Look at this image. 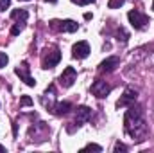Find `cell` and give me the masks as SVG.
<instances>
[{"label": "cell", "mask_w": 154, "mask_h": 153, "mask_svg": "<svg viewBox=\"0 0 154 153\" xmlns=\"http://www.w3.org/2000/svg\"><path fill=\"white\" fill-rule=\"evenodd\" d=\"M124 124H125L127 135H131V137L136 139V141H143V137H145V133H147V124H145V119H143V110H142V106L129 105V110H127V114H125Z\"/></svg>", "instance_id": "cell-1"}, {"label": "cell", "mask_w": 154, "mask_h": 153, "mask_svg": "<svg viewBox=\"0 0 154 153\" xmlns=\"http://www.w3.org/2000/svg\"><path fill=\"white\" fill-rule=\"evenodd\" d=\"M127 18H129V22H131V25H133L134 29H138V31L145 29V27H147V24H149V18H147L143 13H140L138 9H133V11H129Z\"/></svg>", "instance_id": "cell-2"}, {"label": "cell", "mask_w": 154, "mask_h": 153, "mask_svg": "<svg viewBox=\"0 0 154 153\" xmlns=\"http://www.w3.org/2000/svg\"><path fill=\"white\" fill-rule=\"evenodd\" d=\"M14 72H16V76L20 77L25 85H29V86H34V85H36L34 77L31 76V67H29V63H27V61H23L22 65H18V67L14 69Z\"/></svg>", "instance_id": "cell-3"}, {"label": "cell", "mask_w": 154, "mask_h": 153, "mask_svg": "<svg viewBox=\"0 0 154 153\" xmlns=\"http://www.w3.org/2000/svg\"><path fill=\"white\" fill-rule=\"evenodd\" d=\"M50 27L56 29V31H63V33H75L79 29V24L74 20H63V22H57V20H52L50 22Z\"/></svg>", "instance_id": "cell-4"}, {"label": "cell", "mask_w": 154, "mask_h": 153, "mask_svg": "<svg viewBox=\"0 0 154 153\" xmlns=\"http://www.w3.org/2000/svg\"><path fill=\"white\" fill-rule=\"evenodd\" d=\"M109 92H111V86H109L106 81H102V79L93 81V85H91V94H93L95 97L102 99V97H106Z\"/></svg>", "instance_id": "cell-5"}, {"label": "cell", "mask_w": 154, "mask_h": 153, "mask_svg": "<svg viewBox=\"0 0 154 153\" xmlns=\"http://www.w3.org/2000/svg\"><path fill=\"white\" fill-rule=\"evenodd\" d=\"M75 79H77L75 69H74V67H66V69L63 70V74L59 76V83H61L65 88H70V86L75 83Z\"/></svg>", "instance_id": "cell-6"}, {"label": "cell", "mask_w": 154, "mask_h": 153, "mask_svg": "<svg viewBox=\"0 0 154 153\" xmlns=\"http://www.w3.org/2000/svg\"><path fill=\"white\" fill-rule=\"evenodd\" d=\"M59 60H61V52H59V49H52V50L43 58L41 65H43V69H54V67L59 63Z\"/></svg>", "instance_id": "cell-7"}, {"label": "cell", "mask_w": 154, "mask_h": 153, "mask_svg": "<svg viewBox=\"0 0 154 153\" xmlns=\"http://www.w3.org/2000/svg\"><path fill=\"white\" fill-rule=\"evenodd\" d=\"M136 96H138V92H136L134 88H125L124 96L116 101V106L122 108V106H129V105H133V103L136 101Z\"/></svg>", "instance_id": "cell-8"}, {"label": "cell", "mask_w": 154, "mask_h": 153, "mask_svg": "<svg viewBox=\"0 0 154 153\" xmlns=\"http://www.w3.org/2000/svg\"><path fill=\"white\" fill-rule=\"evenodd\" d=\"M88 54H90V45L86 41H77L72 47V56L77 60H84V58H88Z\"/></svg>", "instance_id": "cell-9"}, {"label": "cell", "mask_w": 154, "mask_h": 153, "mask_svg": "<svg viewBox=\"0 0 154 153\" xmlns=\"http://www.w3.org/2000/svg\"><path fill=\"white\" fill-rule=\"evenodd\" d=\"M91 117V108L88 106H79L77 108V114H75V124L77 126H82L84 122H88Z\"/></svg>", "instance_id": "cell-10"}, {"label": "cell", "mask_w": 154, "mask_h": 153, "mask_svg": "<svg viewBox=\"0 0 154 153\" xmlns=\"http://www.w3.org/2000/svg\"><path fill=\"white\" fill-rule=\"evenodd\" d=\"M118 58L116 56H111V58H106L102 63H100V72H113L116 67H118Z\"/></svg>", "instance_id": "cell-11"}, {"label": "cell", "mask_w": 154, "mask_h": 153, "mask_svg": "<svg viewBox=\"0 0 154 153\" xmlns=\"http://www.w3.org/2000/svg\"><path fill=\"white\" fill-rule=\"evenodd\" d=\"M54 110H56V115H65V114H68V112L72 110V103H68V101L57 103V105L54 106Z\"/></svg>", "instance_id": "cell-12"}, {"label": "cell", "mask_w": 154, "mask_h": 153, "mask_svg": "<svg viewBox=\"0 0 154 153\" xmlns=\"http://www.w3.org/2000/svg\"><path fill=\"white\" fill-rule=\"evenodd\" d=\"M27 16H29V13H27L25 9H14V11L11 13V18L20 20V22H27Z\"/></svg>", "instance_id": "cell-13"}, {"label": "cell", "mask_w": 154, "mask_h": 153, "mask_svg": "<svg viewBox=\"0 0 154 153\" xmlns=\"http://www.w3.org/2000/svg\"><path fill=\"white\" fill-rule=\"evenodd\" d=\"M23 27H25V22H18L16 25H13V27H11V34H13V36L20 34V33L23 31Z\"/></svg>", "instance_id": "cell-14"}, {"label": "cell", "mask_w": 154, "mask_h": 153, "mask_svg": "<svg viewBox=\"0 0 154 153\" xmlns=\"http://www.w3.org/2000/svg\"><path fill=\"white\" fill-rule=\"evenodd\" d=\"M82 151H102V148L99 144H86L82 148Z\"/></svg>", "instance_id": "cell-15"}, {"label": "cell", "mask_w": 154, "mask_h": 153, "mask_svg": "<svg viewBox=\"0 0 154 153\" xmlns=\"http://www.w3.org/2000/svg\"><path fill=\"white\" fill-rule=\"evenodd\" d=\"M116 36H118V40H122V41H127V38H129V34H127V33H125L122 27L116 31Z\"/></svg>", "instance_id": "cell-16"}, {"label": "cell", "mask_w": 154, "mask_h": 153, "mask_svg": "<svg viewBox=\"0 0 154 153\" xmlns=\"http://www.w3.org/2000/svg\"><path fill=\"white\" fill-rule=\"evenodd\" d=\"M32 105V99L29 97V96H23L22 99H20V106H31Z\"/></svg>", "instance_id": "cell-17"}, {"label": "cell", "mask_w": 154, "mask_h": 153, "mask_svg": "<svg viewBox=\"0 0 154 153\" xmlns=\"http://www.w3.org/2000/svg\"><path fill=\"white\" fill-rule=\"evenodd\" d=\"M7 61H9L7 54H5V52H0V69H4V67L7 65Z\"/></svg>", "instance_id": "cell-18"}, {"label": "cell", "mask_w": 154, "mask_h": 153, "mask_svg": "<svg viewBox=\"0 0 154 153\" xmlns=\"http://www.w3.org/2000/svg\"><path fill=\"white\" fill-rule=\"evenodd\" d=\"M124 2H125V0H109V4H108V5H109L111 9H116V7H120Z\"/></svg>", "instance_id": "cell-19"}, {"label": "cell", "mask_w": 154, "mask_h": 153, "mask_svg": "<svg viewBox=\"0 0 154 153\" xmlns=\"http://www.w3.org/2000/svg\"><path fill=\"white\" fill-rule=\"evenodd\" d=\"M118 151H127V146L122 144V142H116L115 144V153H118Z\"/></svg>", "instance_id": "cell-20"}, {"label": "cell", "mask_w": 154, "mask_h": 153, "mask_svg": "<svg viewBox=\"0 0 154 153\" xmlns=\"http://www.w3.org/2000/svg\"><path fill=\"white\" fill-rule=\"evenodd\" d=\"M11 5V0H0V11H5Z\"/></svg>", "instance_id": "cell-21"}, {"label": "cell", "mask_w": 154, "mask_h": 153, "mask_svg": "<svg viewBox=\"0 0 154 153\" xmlns=\"http://www.w3.org/2000/svg\"><path fill=\"white\" fill-rule=\"evenodd\" d=\"M74 4H79V5H88V4H91V2H95V0H72Z\"/></svg>", "instance_id": "cell-22"}, {"label": "cell", "mask_w": 154, "mask_h": 153, "mask_svg": "<svg viewBox=\"0 0 154 153\" xmlns=\"http://www.w3.org/2000/svg\"><path fill=\"white\" fill-rule=\"evenodd\" d=\"M0 151H5V148H4V146H2V144H0Z\"/></svg>", "instance_id": "cell-23"}, {"label": "cell", "mask_w": 154, "mask_h": 153, "mask_svg": "<svg viewBox=\"0 0 154 153\" xmlns=\"http://www.w3.org/2000/svg\"><path fill=\"white\" fill-rule=\"evenodd\" d=\"M47 2H50V4H54V2H57V0H47Z\"/></svg>", "instance_id": "cell-24"}, {"label": "cell", "mask_w": 154, "mask_h": 153, "mask_svg": "<svg viewBox=\"0 0 154 153\" xmlns=\"http://www.w3.org/2000/svg\"><path fill=\"white\" fill-rule=\"evenodd\" d=\"M23 2H31V0H23Z\"/></svg>", "instance_id": "cell-25"}, {"label": "cell", "mask_w": 154, "mask_h": 153, "mask_svg": "<svg viewBox=\"0 0 154 153\" xmlns=\"http://www.w3.org/2000/svg\"><path fill=\"white\" fill-rule=\"evenodd\" d=\"M152 9H154V4H152Z\"/></svg>", "instance_id": "cell-26"}]
</instances>
